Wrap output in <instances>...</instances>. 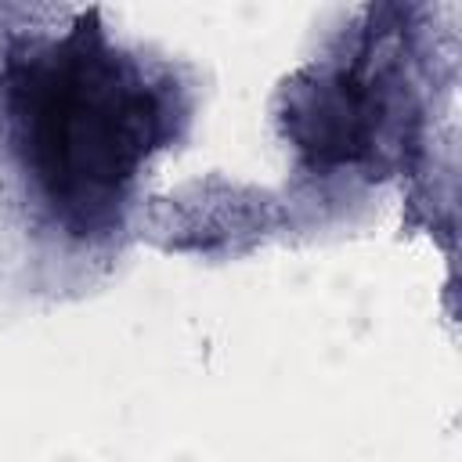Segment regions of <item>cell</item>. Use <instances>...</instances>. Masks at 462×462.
Listing matches in <instances>:
<instances>
[{"mask_svg": "<svg viewBox=\"0 0 462 462\" xmlns=\"http://www.w3.org/2000/svg\"><path fill=\"white\" fill-rule=\"evenodd\" d=\"M22 18L0 25V199L22 235L90 267L119 253L134 184L184 134L191 97L173 65L116 51L97 11L61 32L43 7Z\"/></svg>", "mask_w": 462, "mask_h": 462, "instance_id": "1", "label": "cell"}]
</instances>
